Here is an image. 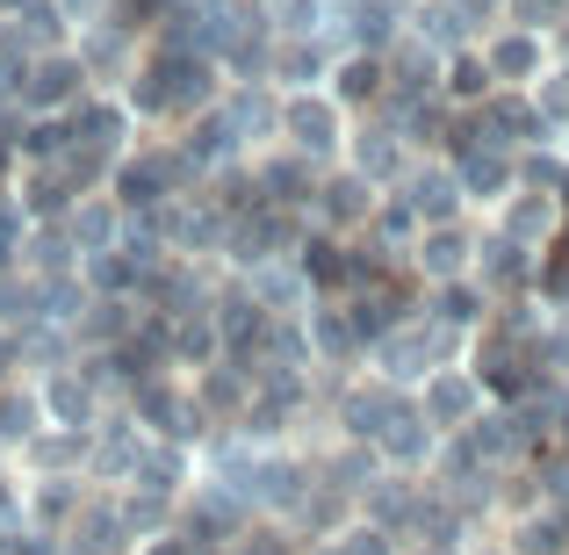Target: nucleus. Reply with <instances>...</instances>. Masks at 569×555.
Masks as SVG:
<instances>
[{
	"instance_id": "obj_1",
	"label": "nucleus",
	"mask_w": 569,
	"mask_h": 555,
	"mask_svg": "<svg viewBox=\"0 0 569 555\" xmlns=\"http://www.w3.org/2000/svg\"><path fill=\"white\" fill-rule=\"evenodd\" d=\"M274 101H281V145H289L296 159H310V167H339L353 116L339 109L325 87H289V95H274Z\"/></svg>"
},
{
	"instance_id": "obj_2",
	"label": "nucleus",
	"mask_w": 569,
	"mask_h": 555,
	"mask_svg": "<svg viewBox=\"0 0 569 555\" xmlns=\"http://www.w3.org/2000/svg\"><path fill=\"white\" fill-rule=\"evenodd\" d=\"M144 440H152V433L130 418V404H101V418L87 426V462H80V476H87L94 490H123L130 476H138Z\"/></svg>"
},
{
	"instance_id": "obj_3",
	"label": "nucleus",
	"mask_w": 569,
	"mask_h": 555,
	"mask_svg": "<svg viewBox=\"0 0 569 555\" xmlns=\"http://www.w3.org/2000/svg\"><path fill=\"white\" fill-rule=\"evenodd\" d=\"M376 195L382 188H368L353 167H325L318 188H310V202H303V217H310V231H325V238H361L368 217H376Z\"/></svg>"
},
{
	"instance_id": "obj_4",
	"label": "nucleus",
	"mask_w": 569,
	"mask_h": 555,
	"mask_svg": "<svg viewBox=\"0 0 569 555\" xmlns=\"http://www.w3.org/2000/svg\"><path fill=\"white\" fill-rule=\"evenodd\" d=\"M476 51H483V66H490V80H498V87H519V95H527V87L548 72V58H556V29L498 22V29L476 37Z\"/></svg>"
},
{
	"instance_id": "obj_5",
	"label": "nucleus",
	"mask_w": 569,
	"mask_h": 555,
	"mask_svg": "<svg viewBox=\"0 0 569 555\" xmlns=\"http://www.w3.org/2000/svg\"><path fill=\"white\" fill-rule=\"evenodd\" d=\"M490 404V389H483V375H476L469 361H455V368H432L426 383L411 389V412L426 418L432 433H461L476 412Z\"/></svg>"
},
{
	"instance_id": "obj_6",
	"label": "nucleus",
	"mask_w": 569,
	"mask_h": 555,
	"mask_svg": "<svg viewBox=\"0 0 569 555\" xmlns=\"http://www.w3.org/2000/svg\"><path fill=\"white\" fill-rule=\"evenodd\" d=\"M80 95H87V66L72 58V43H66V51H43V58H29V66H22L14 109H22V116H66Z\"/></svg>"
},
{
	"instance_id": "obj_7",
	"label": "nucleus",
	"mask_w": 569,
	"mask_h": 555,
	"mask_svg": "<svg viewBox=\"0 0 569 555\" xmlns=\"http://www.w3.org/2000/svg\"><path fill=\"white\" fill-rule=\"evenodd\" d=\"M469 267H476V217H455V224H426V231H418L403 275H411L418 289H432V281H461Z\"/></svg>"
},
{
	"instance_id": "obj_8",
	"label": "nucleus",
	"mask_w": 569,
	"mask_h": 555,
	"mask_svg": "<svg viewBox=\"0 0 569 555\" xmlns=\"http://www.w3.org/2000/svg\"><path fill=\"white\" fill-rule=\"evenodd\" d=\"M411 159L418 152L397 138V130H382L376 116H353V123H347V152H339V167H353L368 188H397L403 174H411Z\"/></svg>"
},
{
	"instance_id": "obj_9",
	"label": "nucleus",
	"mask_w": 569,
	"mask_h": 555,
	"mask_svg": "<svg viewBox=\"0 0 569 555\" xmlns=\"http://www.w3.org/2000/svg\"><path fill=\"white\" fill-rule=\"evenodd\" d=\"M490 231H505L512 246H527V252H548L562 238V195H533V188H512L498 209H490Z\"/></svg>"
},
{
	"instance_id": "obj_10",
	"label": "nucleus",
	"mask_w": 569,
	"mask_h": 555,
	"mask_svg": "<svg viewBox=\"0 0 569 555\" xmlns=\"http://www.w3.org/2000/svg\"><path fill=\"white\" fill-rule=\"evenodd\" d=\"M37 383V404H43V426H58V433H87L101 418V389L87 383L80 368H43V375H29Z\"/></svg>"
},
{
	"instance_id": "obj_11",
	"label": "nucleus",
	"mask_w": 569,
	"mask_h": 555,
	"mask_svg": "<svg viewBox=\"0 0 569 555\" xmlns=\"http://www.w3.org/2000/svg\"><path fill=\"white\" fill-rule=\"evenodd\" d=\"M397 195L418 209V224H455V217H469V202H461V181H455V167H447L440 152L411 159V174L397 181Z\"/></svg>"
},
{
	"instance_id": "obj_12",
	"label": "nucleus",
	"mask_w": 569,
	"mask_h": 555,
	"mask_svg": "<svg viewBox=\"0 0 569 555\" xmlns=\"http://www.w3.org/2000/svg\"><path fill=\"white\" fill-rule=\"evenodd\" d=\"M432 447H440V433H432L426 418L411 412V397H403L397 412L382 418V433H376L382 469H397V476H426V469H432Z\"/></svg>"
},
{
	"instance_id": "obj_13",
	"label": "nucleus",
	"mask_w": 569,
	"mask_h": 555,
	"mask_svg": "<svg viewBox=\"0 0 569 555\" xmlns=\"http://www.w3.org/2000/svg\"><path fill=\"white\" fill-rule=\"evenodd\" d=\"M252 289V304L267 310V318H303L310 304H318V289H310L303 260H260L252 275H238Z\"/></svg>"
},
{
	"instance_id": "obj_14",
	"label": "nucleus",
	"mask_w": 569,
	"mask_h": 555,
	"mask_svg": "<svg viewBox=\"0 0 569 555\" xmlns=\"http://www.w3.org/2000/svg\"><path fill=\"white\" fill-rule=\"evenodd\" d=\"M130 490H152V498H173L181 505L188 490H194V447L188 440H144V455H138V476H130Z\"/></svg>"
},
{
	"instance_id": "obj_15",
	"label": "nucleus",
	"mask_w": 569,
	"mask_h": 555,
	"mask_svg": "<svg viewBox=\"0 0 569 555\" xmlns=\"http://www.w3.org/2000/svg\"><path fill=\"white\" fill-rule=\"evenodd\" d=\"M332 72V43L318 37H267V87L289 95V87H325Z\"/></svg>"
},
{
	"instance_id": "obj_16",
	"label": "nucleus",
	"mask_w": 569,
	"mask_h": 555,
	"mask_svg": "<svg viewBox=\"0 0 569 555\" xmlns=\"http://www.w3.org/2000/svg\"><path fill=\"white\" fill-rule=\"evenodd\" d=\"M66 231H72V246H80V260H87V252L123 246V202H116L109 188L72 195V202H66Z\"/></svg>"
},
{
	"instance_id": "obj_17",
	"label": "nucleus",
	"mask_w": 569,
	"mask_h": 555,
	"mask_svg": "<svg viewBox=\"0 0 569 555\" xmlns=\"http://www.w3.org/2000/svg\"><path fill=\"white\" fill-rule=\"evenodd\" d=\"M382 87H389V72H382V58H376V51H332V72H325V95H332L347 116L376 109V101H382Z\"/></svg>"
},
{
	"instance_id": "obj_18",
	"label": "nucleus",
	"mask_w": 569,
	"mask_h": 555,
	"mask_svg": "<svg viewBox=\"0 0 569 555\" xmlns=\"http://www.w3.org/2000/svg\"><path fill=\"white\" fill-rule=\"evenodd\" d=\"M14 267H22V275H37V281H51V275H80V246H72L66 217L29 224L22 246H14Z\"/></svg>"
},
{
	"instance_id": "obj_19",
	"label": "nucleus",
	"mask_w": 569,
	"mask_h": 555,
	"mask_svg": "<svg viewBox=\"0 0 569 555\" xmlns=\"http://www.w3.org/2000/svg\"><path fill=\"white\" fill-rule=\"evenodd\" d=\"M461 181V202H469V217H490V209L505 202L519 181H512V152H469V159H447Z\"/></svg>"
},
{
	"instance_id": "obj_20",
	"label": "nucleus",
	"mask_w": 569,
	"mask_h": 555,
	"mask_svg": "<svg viewBox=\"0 0 569 555\" xmlns=\"http://www.w3.org/2000/svg\"><path fill=\"white\" fill-rule=\"evenodd\" d=\"M138 325H144V296H87L72 339H80V347H123Z\"/></svg>"
},
{
	"instance_id": "obj_21",
	"label": "nucleus",
	"mask_w": 569,
	"mask_h": 555,
	"mask_svg": "<svg viewBox=\"0 0 569 555\" xmlns=\"http://www.w3.org/2000/svg\"><path fill=\"white\" fill-rule=\"evenodd\" d=\"M505 555H569V505H527L505 527Z\"/></svg>"
},
{
	"instance_id": "obj_22",
	"label": "nucleus",
	"mask_w": 569,
	"mask_h": 555,
	"mask_svg": "<svg viewBox=\"0 0 569 555\" xmlns=\"http://www.w3.org/2000/svg\"><path fill=\"white\" fill-rule=\"evenodd\" d=\"M382 72H389V95H440V51L411 29L382 51Z\"/></svg>"
},
{
	"instance_id": "obj_23",
	"label": "nucleus",
	"mask_w": 569,
	"mask_h": 555,
	"mask_svg": "<svg viewBox=\"0 0 569 555\" xmlns=\"http://www.w3.org/2000/svg\"><path fill=\"white\" fill-rule=\"evenodd\" d=\"M37 433H43L37 383H29V375H8V383H0V462H14Z\"/></svg>"
},
{
	"instance_id": "obj_24",
	"label": "nucleus",
	"mask_w": 569,
	"mask_h": 555,
	"mask_svg": "<svg viewBox=\"0 0 569 555\" xmlns=\"http://www.w3.org/2000/svg\"><path fill=\"white\" fill-rule=\"evenodd\" d=\"M490 95H498V80H490V66H483L476 43H461V51L440 58V101L447 109H483Z\"/></svg>"
},
{
	"instance_id": "obj_25",
	"label": "nucleus",
	"mask_w": 569,
	"mask_h": 555,
	"mask_svg": "<svg viewBox=\"0 0 569 555\" xmlns=\"http://www.w3.org/2000/svg\"><path fill=\"white\" fill-rule=\"evenodd\" d=\"M223 354V339H217V325L194 310V318H173L167 325V361H173V375H194V368H209Z\"/></svg>"
},
{
	"instance_id": "obj_26",
	"label": "nucleus",
	"mask_w": 569,
	"mask_h": 555,
	"mask_svg": "<svg viewBox=\"0 0 569 555\" xmlns=\"http://www.w3.org/2000/svg\"><path fill=\"white\" fill-rule=\"evenodd\" d=\"M87 296H94V289H87L80 275L37 281V318H29V325H66V333H72V325H80V310H87Z\"/></svg>"
},
{
	"instance_id": "obj_27",
	"label": "nucleus",
	"mask_w": 569,
	"mask_h": 555,
	"mask_svg": "<svg viewBox=\"0 0 569 555\" xmlns=\"http://www.w3.org/2000/svg\"><path fill=\"white\" fill-rule=\"evenodd\" d=\"M231 555H303V534H296L289 519H267V513H252L246 527L231 534Z\"/></svg>"
},
{
	"instance_id": "obj_28",
	"label": "nucleus",
	"mask_w": 569,
	"mask_h": 555,
	"mask_svg": "<svg viewBox=\"0 0 569 555\" xmlns=\"http://www.w3.org/2000/svg\"><path fill=\"white\" fill-rule=\"evenodd\" d=\"M527 101L541 109V123H548V130H562V123H569V58H562V51L548 58V72L527 87Z\"/></svg>"
},
{
	"instance_id": "obj_29",
	"label": "nucleus",
	"mask_w": 569,
	"mask_h": 555,
	"mask_svg": "<svg viewBox=\"0 0 569 555\" xmlns=\"http://www.w3.org/2000/svg\"><path fill=\"white\" fill-rule=\"evenodd\" d=\"M29 318H37V275L0 267V325H8V333H22Z\"/></svg>"
},
{
	"instance_id": "obj_30",
	"label": "nucleus",
	"mask_w": 569,
	"mask_h": 555,
	"mask_svg": "<svg viewBox=\"0 0 569 555\" xmlns=\"http://www.w3.org/2000/svg\"><path fill=\"white\" fill-rule=\"evenodd\" d=\"M332 548H339V555H397L403 542H397V534H389V527H376V519H361V513H353L347 527L332 534Z\"/></svg>"
},
{
	"instance_id": "obj_31",
	"label": "nucleus",
	"mask_w": 569,
	"mask_h": 555,
	"mask_svg": "<svg viewBox=\"0 0 569 555\" xmlns=\"http://www.w3.org/2000/svg\"><path fill=\"white\" fill-rule=\"evenodd\" d=\"M130 555H194V542H188L181 527H167V534H152V542H138Z\"/></svg>"
},
{
	"instance_id": "obj_32",
	"label": "nucleus",
	"mask_w": 569,
	"mask_h": 555,
	"mask_svg": "<svg viewBox=\"0 0 569 555\" xmlns=\"http://www.w3.org/2000/svg\"><path fill=\"white\" fill-rule=\"evenodd\" d=\"M109 8H116V0H58V14H66L72 29H80V22H101Z\"/></svg>"
},
{
	"instance_id": "obj_33",
	"label": "nucleus",
	"mask_w": 569,
	"mask_h": 555,
	"mask_svg": "<svg viewBox=\"0 0 569 555\" xmlns=\"http://www.w3.org/2000/svg\"><path fill=\"white\" fill-rule=\"evenodd\" d=\"M8 375H22V333L0 325V383H8Z\"/></svg>"
},
{
	"instance_id": "obj_34",
	"label": "nucleus",
	"mask_w": 569,
	"mask_h": 555,
	"mask_svg": "<svg viewBox=\"0 0 569 555\" xmlns=\"http://www.w3.org/2000/svg\"><path fill=\"white\" fill-rule=\"evenodd\" d=\"M562 383H569V375H562Z\"/></svg>"
}]
</instances>
